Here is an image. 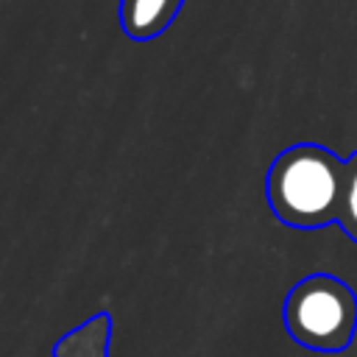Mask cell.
I'll return each mask as SVG.
<instances>
[{"label":"cell","mask_w":357,"mask_h":357,"mask_svg":"<svg viewBox=\"0 0 357 357\" xmlns=\"http://www.w3.org/2000/svg\"><path fill=\"white\" fill-rule=\"evenodd\" d=\"M346 181V159L315 142L282 151L265 176V195L273 218L293 229L337 223Z\"/></svg>","instance_id":"cell-1"},{"label":"cell","mask_w":357,"mask_h":357,"mask_svg":"<svg viewBox=\"0 0 357 357\" xmlns=\"http://www.w3.org/2000/svg\"><path fill=\"white\" fill-rule=\"evenodd\" d=\"M282 318L296 343L337 354L357 332V293L332 273H310L287 293Z\"/></svg>","instance_id":"cell-2"},{"label":"cell","mask_w":357,"mask_h":357,"mask_svg":"<svg viewBox=\"0 0 357 357\" xmlns=\"http://www.w3.org/2000/svg\"><path fill=\"white\" fill-rule=\"evenodd\" d=\"M181 0H123L120 20L128 36L134 39H151L162 28L170 25L176 17Z\"/></svg>","instance_id":"cell-3"},{"label":"cell","mask_w":357,"mask_h":357,"mask_svg":"<svg viewBox=\"0 0 357 357\" xmlns=\"http://www.w3.org/2000/svg\"><path fill=\"white\" fill-rule=\"evenodd\" d=\"M109 332H112V318L100 312L89 318L84 326L73 329L67 337H61L53 349V357H106Z\"/></svg>","instance_id":"cell-4"},{"label":"cell","mask_w":357,"mask_h":357,"mask_svg":"<svg viewBox=\"0 0 357 357\" xmlns=\"http://www.w3.org/2000/svg\"><path fill=\"white\" fill-rule=\"evenodd\" d=\"M337 226L357 243V151L346 159V181H343Z\"/></svg>","instance_id":"cell-5"}]
</instances>
